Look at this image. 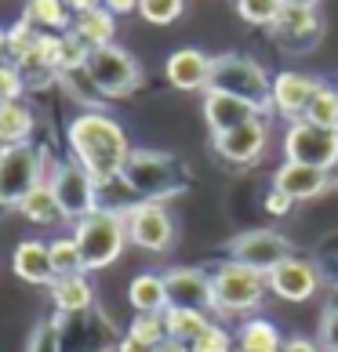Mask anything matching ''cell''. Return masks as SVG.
<instances>
[{
  "label": "cell",
  "instance_id": "6da1fadb",
  "mask_svg": "<svg viewBox=\"0 0 338 352\" xmlns=\"http://www.w3.org/2000/svg\"><path fill=\"white\" fill-rule=\"evenodd\" d=\"M66 146H70V160L81 164L98 186L120 182V171L127 156H131V138H127L124 124L102 109H87L73 116L66 127Z\"/></svg>",
  "mask_w": 338,
  "mask_h": 352
},
{
  "label": "cell",
  "instance_id": "7a4b0ae2",
  "mask_svg": "<svg viewBox=\"0 0 338 352\" xmlns=\"http://www.w3.org/2000/svg\"><path fill=\"white\" fill-rule=\"evenodd\" d=\"M120 182L142 200H153V204H167L182 197L189 189V171L186 164L171 153H157V149H131L127 156Z\"/></svg>",
  "mask_w": 338,
  "mask_h": 352
},
{
  "label": "cell",
  "instance_id": "3957f363",
  "mask_svg": "<svg viewBox=\"0 0 338 352\" xmlns=\"http://www.w3.org/2000/svg\"><path fill=\"white\" fill-rule=\"evenodd\" d=\"M269 294L266 272H255L240 262H226L211 272V316L229 320V316H248L262 309Z\"/></svg>",
  "mask_w": 338,
  "mask_h": 352
},
{
  "label": "cell",
  "instance_id": "277c9868",
  "mask_svg": "<svg viewBox=\"0 0 338 352\" xmlns=\"http://www.w3.org/2000/svg\"><path fill=\"white\" fill-rule=\"evenodd\" d=\"M73 236L84 258V272H98V269L113 265L127 247V226H124L120 207H98L95 214L76 221Z\"/></svg>",
  "mask_w": 338,
  "mask_h": 352
},
{
  "label": "cell",
  "instance_id": "5b68a950",
  "mask_svg": "<svg viewBox=\"0 0 338 352\" xmlns=\"http://www.w3.org/2000/svg\"><path fill=\"white\" fill-rule=\"evenodd\" d=\"M47 164L51 156L33 142L0 149V207H19L25 192L47 182Z\"/></svg>",
  "mask_w": 338,
  "mask_h": 352
},
{
  "label": "cell",
  "instance_id": "8992f818",
  "mask_svg": "<svg viewBox=\"0 0 338 352\" xmlns=\"http://www.w3.org/2000/svg\"><path fill=\"white\" fill-rule=\"evenodd\" d=\"M269 84L273 76L266 73L262 62H255L251 55H211V87L215 91H229V95H240L262 106L269 113Z\"/></svg>",
  "mask_w": 338,
  "mask_h": 352
},
{
  "label": "cell",
  "instance_id": "52a82bcc",
  "mask_svg": "<svg viewBox=\"0 0 338 352\" xmlns=\"http://www.w3.org/2000/svg\"><path fill=\"white\" fill-rule=\"evenodd\" d=\"M87 76L95 91L102 98H127L131 91L142 87V66L131 51H124L120 44H109V47H98L91 51L87 58Z\"/></svg>",
  "mask_w": 338,
  "mask_h": 352
},
{
  "label": "cell",
  "instance_id": "ba28073f",
  "mask_svg": "<svg viewBox=\"0 0 338 352\" xmlns=\"http://www.w3.org/2000/svg\"><path fill=\"white\" fill-rule=\"evenodd\" d=\"M47 186H51V192H55V200H59L62 221H70V226L84 221L87 214H95L102 207L98 204V182L73 160H62V164L51 167Z\"/></svg>",
  "mask_w": 338,
  "mask_h": 352
},
{
  "label": "cell",
  "instance_id": "9c48e42d",
  "mask_svg": "<svg viewBox=\"0 0 338 352\" xmlns=\"http://www.w3.org/2000/svg\"><path fill=\"white\" fill-rule=\"evenodd\" d=\"M124 226H127V243H135L138 251L149 254H164L175 247V218L167 214L164 204L153 200H135L120 207Z\"/></svg>",
  "mask_w": 338,
  "mask_h": 352
},
{
  "label": "cell",
  "instance_id": "30bf717a",
  "mask_svg": "<svg viewBox=\"0 0 338 352\" xmlns=\"http://www.w3.org/2000/svg\"><path fill=\"white\" fill-rule=\"evenodd\" d=\"M284 160L320 167V171H335L338 167V131L317 127L309 120H295L284 131Z\"/></svg>",
  "mask_w": 338,
  "mask_h": 352
},
{
  "label": "cell",
  "instance_id": "8fae6325",
  "mask_svg": "<svg viewBox=\"0 0 338 352\" xmlns=\"http://www.w3.org/2000/svg\"><path fill=\"white\" fill-rule=\"evenodd\" d=\"M269 138H273L269 116H255V120L233 127V131L211 135V146H215V153L222 156L226 164H233V167H251V164H258V160L266 156Z\"/></svg>",
  "mask_w": 338,
  "mask_h": 352
},
{
  "label": "cell",
  "instance_id": "7c38bea8",
  "mask_svg": "<svg viewBox=\"0 0 338 352\" xmlns=\"http://www.w3.org/2000/svg\"><path fill=\"white\" fill-rule=\"evenodd\" d=\"M291 254H295L291 240L280 236V232H273V229H248L229 243V262H240L255 272H273Z\"/></svg>",
  "mask_w": 338,
  "mask_h": 352
},
{
  "label": "cell",
  "instance_id": "4fadbf2b",
  "mask_svg": "<svg viewBox=\"0 0 338 352\" xmlns=\"http://www.w3.org/2000/svg\"><path fill=\"white\" fill-rule=\"evenodd\" d=\"M273 30V41H277L280 47H288V51H309L317 41H320V33H324V19H320V11L317 4H306V0H288L280 11V19L269 25Z\"/></svg>",
  "mask_w": 338,
  "mask_h": 352
},
{
  "label": "cell",
  "instance_id": "5bb4252c",
  "mask_svg": "<svg viewBox=\"0 0 338 352\" xmlns=\"http://www.w3.org/2000/svg\"><path fill=\"white\" fill-rule=\"evenodd\" d=\"M266 283H269V294H277L280 302H291V305L309 302V298L324 287L313 258H302V254L284 258L273 272H266Z\"/></svg>",
  "mask_w": 338,
  "mask_h": 352
},
{
  "label": "cell",
  "instance_id": "9a60e30c",
  "mask_svg": "<svg viewBox=\"0 0 338 352\" xmlns=\"http://www.w3.org/2000/svg\"><path fill=\"white\" fill-rule=\"evenodd\" d=\"M320 84L324 80H317V76H309V73H298V69L277 73V76H273V84H269V113L284 116L288 124L302 120Z\"/></svg>",
  "mask_w": 338,
  "mask_h": 352
},
{
  "label": "cell",
  "instance_id": "2e32d148",
  "mask_svg": "<svg viewBox=\"0 0 338 352\" xmlns=\"http://www.w3.org/2000/svg\"><path fill=\"white\" fill-rule=\"evenodd\" d=\"M255 116H266V109L248 102V98H240V95H229V91H215V87L204 91V120L211 127V135L233 131V127L248 124Z\"/></svg>",
  "mask_w": 338,
  "mask_h": 352
},
{
  "label": "cell",
  "instance_id": "e0dca14e",
  "mask_svg": "<svg viewBox=\"0 0 338 352\" xmlns=\"http://www.w3.org/2000/svg\"><path fill=\"white\" fill-rule=\"evenodd\" d=\"M167 283V309H204L211 312V272L193 269V265H178L164 272Z\"/></svg>",
  "mask_w": 338,
  "mask_h": 352
},
{
  "label": "cell",
  "instance_id": "ac0fdd59",
  "mask_svg": "<svg viewBox=\"0 0 338 352\" xmlns=\"http://www.w3.org/2000/svg\"><path fill=\"white\" fill-rule=\"evenodd\" d=\"M269 186L277 189V192H284L291 204H302V200H317L320 192L331 189V171H320V167H306V164L284 160L277 171H273Z\"/></svg>",
  "mask_w": 338,
  "mask_h": 352
},
{
  "label": "cell",
  "instance_id": "d6986e66",
  "mask_svg": "<svg viewBox=\"0 0 338 352\" xmlns=\"http://www.w3.org/2000/svg\"><path fill=\"white\" fill-rule=\"evenodd\" d=\"M164 76L175 91H207L211 87V55L200 47H178L164 62Z\"/></svg>",
  "mask_w": 338,
  "mask_h": 352
},
{
  "label": "cell",
  "instance_id": "ffe728a7",
  "mask_svg": "<svg viewBox=\"0 0 338 352\" xmlns=\"http://www.w3.org/2000/svg\"><path fill=\"white\" fill-rule=\"evenodd\" d=\"M11 272L30 287H51L55 283V265L44 240H19L11 251Z\"/></svg>",
  "mask_w": 338,
  "mask_h": 352
},
{
  "label": "cell",
  "instance_id": "44dd1931",
  "mask_svg": "<svg viewBox=\"0 0 338 352\" xmlns=\"http://www.w3.org/2000/svg\"><path fill=\"white\" fill-rule=\"evenodd\" d=\"M51 302L62 316H84L95 305V287H91L87 272H76V276H55L51 283Z\"/></svg>",
  "mask_w": 338,
  "mask_h": 352
},
{
  "label": "cell",
  "instance_id": "7402d4cb",
  "mask_svg": "<svg viewBox=\"0 0 338 352\" xmlns=\"http://www.w3.org/2000/svg\"><path fill=\"white\" fill-rule=\"evenodd\" d=\"M233 338H237L240 352H280V345H284L280 327L266 316H244L240 327L233 331Z\"/></svg>",
  "mask_w": 338,
  "mask_h": 352
},
{
  "label": "cell",
  "instance_id": "603a6c76",
  "mask_svg": "<svg viewBox=\"0 0 338 352\" xmlns=\"http://www.w3.org/2000/svg\"><path fill=\"white\" fill-rule=\"evenodd\" d=\"M36 116L25 102H4L0 106V149L8 146H25L33 138Z\"/></svg>",
  "mask_w": 338,
  "mask_h": 352
},
{
  "label": "cell",
  "instance_id": "cb8c5ba5",
  "mask_svg": "<svg viewBox=\"0 0 338 352\" xmlns=\"http://www.w3.org/2000/svg\"><path fill=\"white\" fill-rule=\"evenodd\" d=\"M127 302L135 312H167V283L160 272H138L127 283Z\"/></svg>",
  "mask_w": 338,
  "mask_h": 352
},
{
  "label": "cell",
  "instance_id": "d4e9b609",
  "mask_svg": "<svg viewBox=\"0 0 338 352\" xmlns=\"http://www.w3.org/2000/svg\"><path fill=\"white\" fill-rule=\"evenodd\" d=\"M73 33L81 36L91 51L109 47L113 36H116V15H109L106 8H91L84 15H73Z\"/></svg>",
  "mask_w": 338,
  "mask_h": 352
},
{
  "label": "cell",
  "instance_id": "484cf974",
  "mask_svg": "<svg viewBox=\"0 0 338 352\" xmlns=\"http://www.w3.org/2000/svg\"><path fill=\"white\" fill-rule=\"evenodd\" d=\"M25 19L41 33H70L73 30V11L66 8V0H30L25 4Z\"/></svg>",
  "mask_w": 338,
  "mask_h": 352
},
{
  "label": "cell",
  "instance_id": "4316f807",
  "mask_svg": "<svg viewBox=\"0 0 338 352\" xmlns=\"http://www.w3.org/2000/svg\"><path fill=\"white\" fill-rule=\"evenodd\" d=\"M19 214L25 221H33V226H55V221H62L59 200H55V192H51L47 182H41L33 192H25L22 204H19Z\"/></svg>",
  "mask_w": 338,
  "mask_h": 352
},
{
  "label": "cell",
  "instance_id": "83f0119b",
  "mask_svg": "<svg viewBox=\"0 0 338 352\" xmlns=\"http://www.w3.org/2000/svg\"><path fill=\"white\" fill-rule=\"evenodd\" d=\"M164 320H167V338L189 345L200 331H207V323H211L215 316H211V312H204V309H175L171 305L164 312Z\"/></svg>",
  "mask_w": 338,
  "mask_h": 352
},
{
  "label": "cell",
  "instance_id": "f1b7e54d",
  "mask_svg": "<svg viewBox=\"0 0 338 352\" xmlns=\"http://www.w3.org/2000/svg\"><path fill=\"white\" fill-rule=\"evenodd\" d=\"M302 120L317 124V127H328V131H338V87H331V84H320Z\"/></svg>",
  "mask_w": 338,
  "mask_h": 352
},
{
  "label": "cell",
  "instance_id": "f546056e",
  "mask_svg": "<svg viewBox=\"0 0 338 352\" xmlns=\"http://www.w3.org/2000/svg\"><path fill=\"white\" fill-rule=\"evenodd\" d=\"M51 251V265H55V276H76L84 272V258H81V247H76V236H55L47 243Z\"/></svg>",
  "mask_w": 338,
  "mask_h": 352
},
{
  "label": "cell",
  "instance_id": "4dcf8cb0",
  "mask_svg": "<svg viewBox=\"0 0 338 352\" xmlns=\"http://www.w3.org/2000/svg\"><path fill=\"white\" fill-rule=\"evenodd\" d=\"M313 265L320 272V280L338 291V232H328V236L313 247Z\"/></svg>",
  "mask_w": 338,
  "mask_h": 352
},
{
  "label": "cell",
  "instance_id": "1f68e13d",
  "mask_svg": "<svg viewBox=\"0 0 338 352\" xmlns=\"http://www.w3.org/2000/svg\"><path fill=\"white\" fill-rule=\"evenodd\" d=\"M189 352H237V338L229 327H222L218 320L207 323V331H200L189 342Z\"/></svg>",
  "mask_w": 338,
  "mask_h": 352
},
{
  "label": "cell",
  "instance_id": "d6a6232c",
  "mask_svg": "<svg viewBox=\"0 0 338 352\" xmlns=\"http://www.w3.org/2000/svg\"><path fill=\"white\" fill-rule=\"evenodd\" d=\"M288 0H237V15L248 22V25H269L280 19V11Z\"/></svg>",
  "mask_w": 338,
  "mask_h": 352
},
{
  "label": "cell",
  "instance_id": "836d02e7",
  "mask_svg": "<svg viewBox=\"0 0 338 352\" xmlns=\"http://www.w3.org/2000/svg\"><path fill=\"white\" fill-rule=\"evenodd\" d=\"M87 58H91V47L81 41V36H76L73 30H70V33H62V47H59V76L84 69V66H87Z\"/></svg>",
  "mask_w": 338,
  "mask_h": 352
},
{
  "label": "cell",
  "instance_id": "e575fe53",
  "mask_svg": "<svg viewBox=\"0 0 338 352\" xmlns=\"http://www.w3.org/2000/svg\"><path fill=\"white\" fill-rule=\"evenodd\" d=\"M186 0H138V15L149 25H171L182 19Z\"/></svg>",
  "mask_w": 338,
  "mask_h": 352
},
{
  "label": "cell",
  "instance_id": "d590c367",
  "mask_svg": "<svg viewBox=\"0 0 338 352\" xmlns=\"http://www.w3.org/2000/svg\"><path fill=\"white\" fill-rule=\"evenodd\" d=\"M127 334H135V338H142V342H149V345H160L167 338L164 312H138V316L131 320V327H127Z\"/></svg>",
  "mask_w": 338,
  "mask_h": 352
},
{
  "label": "cell",
  "instance_id": "8d00e7d4",
  "mask_svg": "<svg viewBox=\"0 0 338 352\" xmlns=\"http://www.w3.org/2000/svg\"><path fill=\"white\" fill-rule=\"evenodd\" d=\"M25 352H62V320H41L36 323Z\"/></svg>",
  "mask_w": 338,
  "mask_h": 352
},
{
  "label": "cell",
  "instance_id": "74e56055",
  "mask_svg": "<svg viewBox=\"0 0 338 352\" xmlns=\"http://www.w3.org/2000/svg\"><path fill=\"white\" fill-rule=\"evenodd\" d=\"M22 95H25L22 69L15 62H4V66H0V106H4V102H22Z\"/></svg>",
  "mask_w": 338,
  "mask_h": 352
},
{
  "label": "cell",
  "instance_id": "f35d334b",
  "mask_svg": "<svg viewBox=\"0 0 338 352\" xmlns=\"http://www.w3.org/2000/svg\"><path fill=\"white\" fill-rule=\"evenodd\" d=\"M317 342L324 345V352H338V302L324 305V312H320V331H317Z\"/></svg>",
  "mask_w": 338,
  "mask_h": 352
},
{
  "label": "cell",
  "instance_id": "ab89813d",
  "mask_svg": "<svg viewBox=\"0 0 338 352\" xmlns=\"http://www.w3.org/2000/svg\"><path fill=\"white\" fill-rule=\"evenodd\" d=\"M280 352H324V345L317 342V338H306V334H291V338H284Z\"/></svg>",
  "mask_w": 338,
  "mask_h": 352
},
{
  "label": "cell",
  "instance_id": "60d3db41",
  "mask_svg": "<svg viewBox=\"0 0 338 352\" xmlns=\"http://www.w3.org/2000/svg\"><path fill=\"white\" fill-rule=\"evenodd\" d=\"M291 207H295V204H291L288 197H284V192H277V189L269 186V192H266V211H269L273 218H284V214L291 211Z\"/></svg>",
  "mask_w": 338,
  "mask_h": 352
},
{
  "label": "cell",
  "instance_id": "b9f144b4",
  "mask_svg": "<svg viewBox=\"0 0 338 352\" xmlns=\"http://www.w3.org/2000/svg\"><path fill=\"white\" fill-rule=\"evenodd\" d=\"M116 352H157V345L142 342V338H135V334H124L120 342H116Z\"/></svg>",
  "mask_w": 338,
  "mask_h": 352
},
{
  "label": "cell",
  "instance_id": "7bdbcfd3",
  "mask_svg": "<svg viewBox=\"0 0 338 352\" xmlns=\"http://www.w3.org/2000/svg\"><path fill=\"white\" fill-rule=\"evenodd\" d=\"M102 8H106L109 15L120 19V15H135V11H138V0H102Z\"/></svg>",
  "mask_w": 338,
  "mask_h": 352
},
{
  "label": "cell",
  "instance_id": "ee69618b",
  "mask_svg": "<svg viewBox=\"0 0 338 352\" xmlns=\"http://www.w3.org/2000/svg\"><path fill=\"white\" fill-rule=\"evenodd\" d=\"M66 8L73 11V15H84V11H91V8H102V0H66Z\"/></svg>",
  "mask_w": 338,
  "mask_h": 352
},
{
  "label": "cell",
  "instance_id": "f6af8a7d",
  "mask_svg": "<svg viewBox=\"0 0 338 352\" xmlns=\"http://www.w3.org/2000/svg\"><path fill=\"white\" fill-rule=\"evenodd\" d=\"M157 352H189V345H182V342H175V338H164V342L157 345Z\"/></svg>",
  "mask_w": 338,
  "mask_h": 352
},
{
  "label": "cell",
  "instance_id": "bcb514c9",
  "mask_svg": "<svg viewBox=\"0 0 338 352\" xmlns=\"http://www.w3.org/2000/svg\"><path fill=\"white\" fill-rule=\"evenodd\" d=\"M11 62V44H8V30H0V66Z\"/></svg>",
  "mask_w": 338,
  "mask_h": 352
},
{
  "label": "cell",
  "instance_id": "7dc6e473",
  "mask_svg": "<svg viewBox=\"0 0 338 352\" xmlns=\"http://www.w3.org/2000/svg\"><path fill=\"white\" fill-rule=\"evenodd\" d=\"M306 4H317V0H306Z\"/></svg>",
  "mask_w": 338,
  "mask_h": 352
},
{
  "label": "cell",
  "instance_id": "c3c4849f",
  "mask_svg": "<svg viewBox=\"0 0 338 352\" xmlns=\"http://www.w3.org/2000/svg\"><path fill=\"white\" fill-rule=\"evenodd\" d=\"M233 4H237V0H233Z\"/></svg>",
  "mask_w": 338,
  "mask_h": 352
},
{
  "label": "cell",
  "instance_id": "681fc988",
  "mask_svg": "<svg viewBox=\"0 0 338 352\" xmlns=\"http://www.w3.org/2000/svg\"><path fill=\"white\" fill-rule=\"evenodd\" d=\"M237 352H240V349H237Z\"/></svg>",
  "mask_w": 338,
  "mask_h": 352
}]
</instances>
